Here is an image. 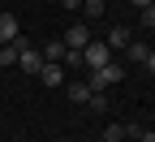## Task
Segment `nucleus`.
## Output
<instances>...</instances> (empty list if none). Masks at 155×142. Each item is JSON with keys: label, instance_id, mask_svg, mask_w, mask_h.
<instances>
[{"label": "nucleus", "instance_id": "nucleus-15", "mask_svg": "<svg viewBox=\"0 0 155 142\" xmlns=\"http://www.w3.org/2000/svg\"><path fill=\"white\" fill-rule=\"evenodd\" d=\"M142 30H155V5L142 9Z\"/></svg>", "mask_w": 155, "mask_h": 142}, {"label": "nucleus", "instance_id": "nucleus-20", "mask_svg": "<svg viewBox=\"0 0 155 142\" xmlns=\"http://www.w3.org/2000/svg\"><path fill=\"white\" fill-rule=\"evenodd\" d=\"M95 142H104V138H95Z\"/></svg>", "mask_w": 155, "mask_h": 142}, {"label": "nucleus", "instance_id": "nucleus-12", "mask_svg": "<svg viewBox=\"0 0 155 142\" xmlns=\"http://www.w3.org/2000/svg\"><path fill=\"white\" fill-rule=\"evenodd\" d=\"M82 13H86V22L104 17V0H82Z\"/></svg>", "mask_w": 155, "mask_h": 142}, {"label": "nucleus", "instance_id": "nucleus-9", "mask_svg": "<svg viewBox=\"0 0 155 142\" xmlns=\"http://www.w3.org/2000/svg\"><path fill=\"white\" fill-rule=\"evenodd\" d=\"M39 52H43V60H61V56H65V39H48Z\"/></svg>", "mask_w": 155, "mask_h": 142}, {"label": "nucleus", "instance_id": "nucleus-7", "mask_svg": "<svg viewBox=\"0 0 155 142\" xmlns=\"http://www.w3.org/2000/svg\"><path fill=\"white\" fill-rule=\"evenodd\" d=\"M104 43H108L112 52H116V48H129V30H125V26H112V30H108V39H104Z\"/></svg>", "mask_w": 155, "mask_h": 142}, {"label": "nucleus", "instance_id": "nucleus-16", "mask_svg": "<svg viewBox=\"0 0 155 142\" xmlns=\"http://www.w3.org/2000/svg\"><path fill=\"white\" fill-rule=\"evenodd\" d=\"M142 69H147V73H151V78H155V52H151V56H147V65H142Z\"/></svg>", "mask_w": 155, "mask_h": 142}, {"label": "nucleus", "instance_id": "nucleus-10", "mask_svg": "<svg viewBox=\"0 0 155 142\" xmlns=\"http://www.w3.org/2000/svg\"><path fill=\"white\" fill-rule=\"evenodd\" d=\"M69 99L73 104H91V86L86 82H69Z\"/></svg>", "mask_w": 155, "mask_h": 142}, {"label": "nucleus", "instance_id": "nucleus-1", "mask_svg": "<svg viewBox=\"0 0 155 142\" xmlns=\"http://www.w3.org/2000/svg\"><path fill=\"white\" fill-rule=\"evenodd\" d=\"M108 60H112V48L104 43V39H91V43L82 48V65L86 69H104Z\"/></svg>", "mask_w": 155, "mask_h": 142}, {"label": "nucleus", "instance_id": "nucleus-3", "mask_svg": "<svg viewBox=\"0 0 155 142\" xmlns=\"http://www.w3.org/2000/svg\"><path fill=\"white\" fill-rule=\"evenodd\" d=\"M17 65H22L26 73H39V69H43V52H39V48H22V52H17Z\"/></svg>", "mask_w": 155, "mask_h": 142}, {"label": "nucleus", "instance_id": "nucleus-6", "mask_svg": "<svg viewBox=\"0 0 155 142\" xmlns=\"http://www.w3.org/2000/svg\"><path fill=\"white\" fill-rule=\"evenodd\" d=\"M86 86H91V95H99V91H112V78H108V69H91Z\"/></svg>", "mask_w": 155, "mask_h": 142}, {"label": "nucleus", "instance_id": "nucleus-11", "mask_svg": "<svg viewBox=\"0 0 155 142\" xmlns=\"http://www.w3.org/2000/svg\"><path fill=\"white\" fill-rule=\"evenodd\" d=\"M129 134H125V125H121V121H112V125L104 129V142H125Z\"/></svg>", "mask_w": 155, "mask_h": 142}, {"label": "nucleus", "instance_id": "nucleus-8", "mask_svg": "<svg viewBox=\"0 0 155 142\" xmlns=\"http://www.w3.org/2000/svg\"><path fill=\"white\" fill-rule=\"evenodd\" d=\"M147 56H151V43L134 39V43H129V60H134V65H147Z\"/></svg>", "mask_w": 155, "mask_h": 142}, {"label": "nucleus", "instance_id": "nucleus-22", "mask_svg": "<svg viewBox=\"0 0 155 142\" xmlns=\"http://www.w3.org/2000/svg\"><path fill=\"white\" fill-rule=\"evenodd\" d=\"M151 5H155V0H151Z\"/></svg>", "mask_w": 155, "mask_h": 142}, {"label": "nucleus", "instance_id": "nucleus-13", "mask_svg": "<svg viewBox=\"0 0 155 142\" xmlns=\"http://www.w3.org/2000/svg\"><path fill=\"white\" fill-rule=\"evenodd\" d=\"M61 65H65V69H78V65H82V52H78V48H65Z\"/></svg>", "mask_w": 155, "mask_h": 142}, {"label": "nucleus", "instance_id": "nucleus-19", "mask_svg": "<svg viewBox=\"0 0 155 142\" xmlns=\"http://www.w3.org/2000/svg\"><path fill=\"white\" fill-rule=\"evenodd\" d=\"M129 5H134V9H147V5H151V0H129Z\"/></svg>", "mask_w": 155, "mask_h": 142}, {"label": "nucleus", "instance_id": "nucleus-4", "mask_svg": "<svg viewBox=\"0 0 155 142\" xmlns=\"http://www.w3.org/2000/svg\"><path fill=\"white\" fill-rule=\"evenodd\" d=\"M39 82H43V86H61V82H65L61 60H43V69H39Z\"/></svg>", "mask_w": 155, "mask_h": 142}, {"label": "nucleus", "instance_id": "nucleus-21", "mask_svg": "<svg viewBox=\"0 0 155 142\" xmlns=\"http://www.w3.org/2000/svg\"><path fill=\"white\" fill-rule=\"evenodd\" d=\"M0 48H5V43H0Z\"/></svg>", "mask_w": 155, "mask_h": 142}, {"label": "nucleus", "instance_id": "nucleus-5", "mask_svg": "<svg viewBox=\"0 0 155 142\" xmlns=\"http://www.w3.org/2000/svg\"><path fill=\"white\" fill-rule=\"evenodd\" d=\"M22 35V26H17L13 13H0V43H13V39Z\"/></svg>", "mask_w": 155, "mask_h": 142}, {"label": "nucleus", "instance_id": "nucleus-17", "mask_svg": "<svg viewBox=\"0 0 155 142\" xmlns=\"http://www.w3.org/2000/svg\"><path fill=\"white\" fill-rule=\"evenodd\" d=\"M138 142H155V129H142V134H138Z\"/></svg>", "mask_w": 155, "mask_h": 142}, {"label": "nucleus", "instance_id": "nucleus-14", "mask_svg": "<svg viewBox=\"0 0 155 142\" xmlns=\"http://www.w3.org/2000/svg\"><path fill=\"white\" fill-rule=\"evenodd\" d=\"M86 108H95V112H108V95H104V91H99V95H91V104H86Z\"/></svg>", "mask_w": 155, "mask_h": 142}, {"label": "nucleus", "instance_id": "nucleus-2", "mask_svg": "<svg viewBox=\"0 0 155 142\" xmlns=\"http://www.w3.org/2000/svg\"><path fill=\"white\" fill-rule=\"evenodd\" d=\"M61 39H65V48H78V52H82V48L91 43L95 35H91V26H86V22H73V26H69V30H65Z\"/></svg>", "mask_w": 155, "mask_h": 142}, {"label": "nucleus", "instance_id": "nucleus-18", "mask_svg": "<svg viewBox=\"0 0 155 142\" xmlns=\"http://www.w3.org/2000/svg\"><path fill=\"white\" fill-rule=\"evenodd\" d=\"M56 5H61V9H78L82 0H56Z\"/></svg>", "mask_w": 155, "mask_h": 142}]
</instances>
